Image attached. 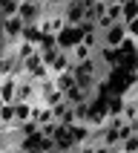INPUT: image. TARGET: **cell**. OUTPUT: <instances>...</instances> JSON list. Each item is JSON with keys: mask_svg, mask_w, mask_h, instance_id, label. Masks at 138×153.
I'll use <instances>...</instances> for the list:
<instances>
[{"mask_svg": "<svg viewBox=\"0 0 138 153\" xmlns=\"http://www.w3.org/2000/svg\"><path fill=\"white\" fill-rule=\"evenodd\" d=\"M37 49H40V52H46V49H58V43H55V35L46 32V35L40 38V43H37Z\"/></svg>", "mask_w": 138, "mask_h": 153, "instance_id": "22", "label": "cell"}, {"mask_svg": "<svg viewBox=\"0 0 138 153\" xmlns=\"http://www.w3.org/2000/svg\"><path fill=\"white\" fill-rule=\"evenodd\" d=\"M63 101H66V98H63V93H60L58 87L40 95V104H46V107H58V104H63Z\"/></svg>", "mask_w": 138, "mask_h": 153, "instance_id": "16", "label": "cell"}, {"mask_svg": "<svg viewBox=\"0 0 138 153\" xmlns=\"http://www.w3.org/2000/svg\"><path fill=\"white\" fill-rule=\"evenodd\" d=\"M55 130H58V121H46V124H40V133H43V136H55Z\"/></svg>", "mask_w": 138, "mask_h": 153, "instance_id": "24", "label": "cell"}, {"mask_svg": "<svg viewBox=\"0 0 138 153\" xmlns=\"http://www.w3.org/2000/svg\"><path fill=\"white\" fill-rule=\"evenodd\" d=\"M0 133H3V121H0Z\"/></svg>", "mask_w": 138, "mask_h": 153, "instance_id": "33", "label": "cell"}, {"mask_svg": "<svg viewBox=\"0 0 138 153\" xmlns=\"http://www.w3.org/2000/svg\"><path fill=\"white\" fill-rule=\"evenodd\" d=\"M55 87H58L60 93H66V90L78 87V78H75V72H60V75H55Z\"/></svg>", "mask_w": 138, "mask_h": 153, "instance_id": "12", "label": "cell"}, {"mask_svg": "<svg viewBox=\"0 0 138 153\" xmlns=\"http://www.w3.org/2000/svg\"><path fill=\"white\" fill-rule=\"evenodd\" d=\"M89 110H92V101H84V104H75V121H89Z\"/></svg>", "mask_w": 138, "mask_h": 153, "instance_id": "19", "label": "cell"}, {"mask_svg": "<svg viewBox=\"0 0 138 153\" xmlns=\"http://www.w3.org/2000/svg\"><path fill=\"white\" fill-rule=\"evenodd\" d=\"M106 17H109L112 23H118V20H121V6H118V3H109V9H106Z\"/></svg>", "mask_w": 138, "mask_h": 153, "instance_id": "23", "label": "cell"}, {"mask_svg": "<svg viewBox=\"0 0 138 153\" xmlns=\"http://www.w3.org/2000/svg\"><path fill=\"white\" fill-rule=\"evenodd\" d=\"M127 35H129V38H132V41H138V17H135V20H129V23H127Z\"/></svg>", "mask_w": 138, "mask_h": 153, "instance_id": "25", "label": "cell"}, {"mask_svg": "<svg viewBox=\"0 0 138 153\" xmlns=\"http://www.w3.org/2000/svg\"><path fill=\"white\" fill-rule=\"evenodd\" d=\"M69 136H72L75 147H78V145H89V142H95L92 127H89V124H84V121H75V124L69 127Z\"/></svg>", "mask_w": 138, "mask_h": 153, "instance_id": "6", "label": "cell"}, {"mask_svg": "<svg viewBox=\"0 0 138 153\" xmlns=\"http://www.w3.org/2000/svg\"><path fill=\"white\" fill-rule=\"evenodd\" d=\"M49 153H63V150H58V147H52V150H49Z\"/></svg>", "mask_w": 138, "mask_h": 153, "instance_id": "30", "label": "cell"}, {"mask_svg": "<svg viewBox=\"0 0 138 153\" xmlns=\"http://www.w3.org/2000/svg\"><path fill=\"white\" fill-rule=\"evenodd\" d=\"M63 98H66V104H84V101H92V95L86 93V90H81V87H72V90H66L63 93Z\"/></svg>", "mask_w": 138, "mask_h": 153, "instance_id": "10", "label": "cell"}, {"mask_svg": "<svg viewBox=\"0 0 138 153\" xmlns=\"http://www.w3.org/2000/svg\"><path fill=\"white\" fill-rule=\"evenodd\" d=\"M17 15L23 23H40L43 15H46V6L37 3V0H20V9H17Z\"/></svg>", "mask_w": 138, "mask_h": 153, "instance_id": "3", "label": "cell"}, {"mask_svg": "<svg viewBox=\"0 0 138 153\" xmlns=\"http://www.w3.org/2000/svg\"><path fill=\"white\" fill-rule=\"evenodd\" d=\"M95 145V153H112L115 147H109V145H104V142H92Z\"/></svg>", "mask_w": 138, "mask_h": 153, "instance_id": "27", "label": "cell"}, {"mask_svg": "<svg viewBox=\"0 0 138 153\" xmlns=\"http://www.w3.org/2000/svg\"><path fill=\"white\" fill-rule=\"evenodd\" d=\"M112 153H124V150H121V147H115V150H112Z\"/></svg>", "mask_w": 138, "mask_h": 153, "instance_id": "31", "label": "cell"}, {"mask_svg": "<svg viewBox=\"0 0 138 153\" xmlns=\"http://www.w3.org/2000/svg\"><path fill=\"white\" fill-rule=\"evenodd\" d=\"M15 101H29V104H40V93H37V84H34L32 78L20 75V81H17V95Z\"/></svg>", "mask_w": 138, "mask_h": 153, "instance_id": "4", "label": "cell"}, {"mask_svg": "<svg viewBox=\"0 0 138 153\" xmlns=\"http://www.w3.org/2000/svg\"><path fill=\"white\" fill-rule=\"evenodd\" d=\"M17 81H20V75H6V78H0V98H3L6 104H15Z\"/></svg>", "mask_w": 138, "mask_h": 153, "instance_id": "7", "label": "cell"}, {"mask_svg": "<svg viewBox=\"0 0 138 153\" xmlns=\"http://www.w3.org/2000/svg\"><path fill=\"white\" fill-rule=\"evenodd\" d=\"M72 67H75V64H72V58H69V52H58L55 61L49 64V72L52 75H60V72H72Z\"/></svg>", "mask_w": 138, "mask_h": 153, "instance_id": "8", "label": "cell"}, {"mask_svg": "<svg viewBox=\"0 0 138 153\" xmlns=\"http://www.w3.org/2000/svg\"><path fill=\"white\" fill-rule=\"evenodd\" d=\"M37 3H43V6H55V3H66V0H37Z\"/></svg>", "mask_w": 138, "mask_h": 153, "instance_id": "28", "label": "cell"}, {"mask_svg": "<svg viewBox=\"0 0 138 153\" xmlns=\"http://www.w3.org/2000/svg\"><path fill=\"white\" fill-rule=\"evenodd\" d=\"M121 150L124 153H138V133H132L129 139H124V142H121Z\"/></svg>", "mask_w": 138, "mask_h": 153, "instance_id": "21", "label": "cell"}, {"mask_svg": "<svg viewBox=\"0 0 138 153\" xmlns=\"http://www.w3.org/2000/svg\"><path fill=\"white\" fill-rule=\"evenodd\" d=\"M20 9V0H0V17H15Z\"/></svg>", "mask_w": 138, "mask_h": 153, "instance_id": "17", "label": "cell"}, {"mask_svg": "<svg viewBox=\"0 0 138 153\" xmlns=\"http://www.w3.org/2000/svg\"><path fill=\"white\" fill-rule=\"evenodd\" d=\"M138 17V0H127V3H121V20L129 23V20H135Z\"/></svg>", "mask_w": 138, "mask_h": 153, "instance_id": "15", "label": "cell"}, {"mask_svg": "<svg viewBox=\"0 0 138 153\" xmlns=\"http://www.w3.org/2000/svg\"><path fill=\"white\" fill-rule=\"evenodd\" d=\"M34 52H37V46H34V43H29V41H23V38L15 43V58H17V61L29 58V55H34Z\"/></svg>", "mask_w": 138, "mask_h": 153, "instance_id": "14", "label": "cell"}, {"mask_svg": "<svg viewBox=\"0 0 138 153\" xmlns=\"http://www.w3.org/2000/svg\"><path fill=\"white\" fill-rule=\"evenodd\" d=\"M95 52L86 46V43H78V46H72L69 49V58H72V64H81V61H86V58H92Z\"/></svg>", "mask_w": 138, "mask_h": 153, "instance_id": "13", "label": "cell"}, {"mask_svg": "<svg viewBox=\"0 0 138 153\" xmlns=\"http://www.w3.org/2000/svg\"><path fill=\"white\" fill-rule=\"evenodd\" d=\"M135 55H138V41H135Z\"/></svg>", "mask_w": 138, "mask_h": 153, "instance_id": "32", "label": "cell"}, {"mask_svg": "<svg viewBox=\"0 0 138 153\" xmlns=\"http://www.w3.org/2000/svg\"><path fill=\"white\" fill-rule=\"evenodd\" d=\"M63 20H66V26L84 23V0H66L63 3Z\"/></svg>", "mask_w": 138, "mask_h": 153, "instance_id": "5", "label": "cell"}, {"mask_svg": "<svg viewBox=\"0 0 138 153\" xmlns=\"http://www.w3.org/2000/svg\"><path fill=\"white\" fill-rule=\"evenodd\" d=\"M32 116H34V104H29V101H15V121H17V124L32 121Z\"/></svg>", "mask_w": 138, "mask_h": 153, "instance_id": "9", "label": "cell"}, {"mask_svg": "<svg viewBox=\"0 0 138 153\" xmlns=\"http://www.w3.org/2000/svg\"><path fill=\"white\" fill-rule=\"evenodd\" d=\"M109 3H118V6H121V3H127V0H109Z\"/></svg>", "mask_w": 138, "mask_h": 153, "instance_id": "29", "label": "cell"}, {"mask_svg": "<svg viewBox=\"0 0 138 153\" xmlns=\"http://www.w3.org/2000/svg\"><path fill=\"white\" fill-rule=\"evenodd\" d=\"M69 153H95V145L89 142V145H78V147H72Z\"/></svg>", "mask_w": 138, "mask_h": 153, "instance_id": "26", "label": "cell"}, {"mask_svg": "<svg viewBox=\"0 0 138 153\" xmlns=\"http://www.w3.org/2000/svg\"><path fill=\"white\" fill-rule=\"evenodd\" d=\"M127 38H129V35H127V23H124V20L112 23L109 29H104V32H101V43H104V46H112V49H121Z\"/></svg>", "mask_w": 138, "mask_h": 153, "instance_id": "1", "label": "cell"}, {"mask_svg": "<svg viewBox=\"0 0 138 153\" xmlns=\"http://www.w3.org/2000/svg\"><path fill=\"white\" fill-rule=\"evenodd\" d=\"M43 29H40V23H26L23 26V41H29V43H34V46H37V43H40V38H43Z\"/></svg>", "mask_w": 138, "mask_h": 153, "instance_id": "11", "label": "cell"}, {"mask_svg": "<svg viewBox=\"0 0 138 153\" xmlns=\"http://www.w3.org/2000/svg\"><path fill=\"white\" fill-rule=\"evenodd\" d=\"M55 43H58L60 52H69L72 46L84 43V32H81V26H63V29L55 35Z\"/></svg>", "mask_w": 138, "mask_h": 153, "instance_id": "2", "label": "cell"}, {"mask_svg": "<svg viewBox=\"0 0 138 153\" xmlns=\"http://www.w3.org/2000/svg\"><path fill=\"white\" fill-rule=\"evenodd\" d=\"M17 133H20V139H26V136H37V133H40V124H37V121H26V124H17Z\"/></svg>", "mask_w": 138, "mask_h": 153, "instance_id": "18", "label": "cell"}, {"mask_svg": "<svg viewBox=\"0 0 138 153\" xmlns=\"http://www.w3.org/2000/svg\"><path fill=\"white\" fill-rule=\"evenodd\" d=\"M84 43L95 52L98 46H101V32H98V29H92V32H84Z\"/></svg>", "mask_w": 138, "mask_h": 153, "instance_id": "20", "label": "cell"}]
</instances>
